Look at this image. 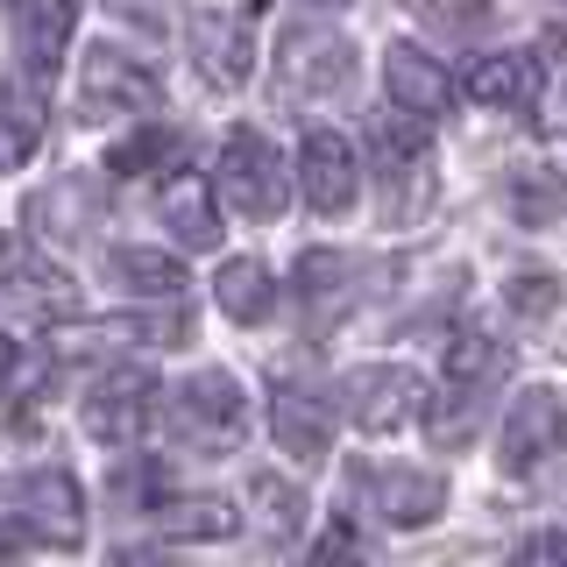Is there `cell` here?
Returning <instances> with one entry per match:
<instances>
[{
    "mask_svg": "<svg viewBox=\"0 0 567 567\" xmlns=\"http://www.w3.org/2000/svg\"><path fill=\"white\" fill-rule=\"evenodd\" d=\"M291 177L284 171V150L262 128H235L220 142V171H213V192L241 213V220H277L284 199H291Z\"/></svg>",
    "mask_w": 567,
    "mask_h": 567,
    "instance_id": "1",
    "label": "cell"
},
{
    "mask_svg": "<svg viewBox=\"0 0 567 567\" xmlns=\"http://www.w3.org/2000/svg\"><path fill=\"white\" fill-rule=\"evenodd\" d=\"M171 433L199 454H227L248 440V390L227 369H199L171 390Z\"/></svg>",
    "mask_w": 567,
    "mask_h": 567,
    "instance_id": "2",
    "label": "cell"
},
{
    "mask_svg": "<svg viewBox=\"0 0 567 567\" xmlns=\"http://www.w3.org/2000/svg\"><path fill=\"white\" fill-rule=\"evenodd\" d=\"M164 106V79L121 43L85 50L79 64V121H150Z\"/></svg>",
    "mask_w": 567,
    "mask_h": 567,
    "instance_id": "3",
    "label": "cell"
},
{
    "mask_svg": "<svg viewBox=\"0 0 567 567\" xmlns=\"http://www.w3.org/2000/svg\"><path fill=\"white\" fill-rule=\"evenodd\" d=\"M496 454H504V475H518V483L560 475L567 468V404L554 398V390H525V398L504 412Z\"/></svg>",
    "mask_w": 567,
    "mask_h": 567,
    "instance_id": "4",
    "label": "cell"
},
{
    "mask_svg": "<svg viewBox=\"0 0 567 567\" xmlns=\"http://www.w3.org/2000/svg\"><path fill=\"white\" fill-rule=\"evenodd\" d=\"M0 511H8V525H22L29 539L64 546V554L85 539V496L64 468H29V475H14V483H0Z\"/></svg>",
    "mask_w": 567,
    "mask_h": 567,
    "instance_id": "5",
    "label": "cell"
},
{
    "mask_svg": "<svg viewBox=\"0 0 567 567\" xmlns=\"http://www.w3.org/2000/svg\"><path fill=\"white\" fill-rule=\"evenodd\" d=\"M150 412H156V377L142 362L106 369V377L85 390V433H93L100 447H128L142 425H150Z\"/></svg>",
    "mask_w": 567,
    "mask_h": 567,
    "instance_id": "6",
    "label": "cell"
},
{
    "mask_svg": "<svg viewBox=\"0 0 567 567\" xmlns=\"http://www.w3.org/2000/svg\"><path fill=\"white\" fill-rule=\"evenodd\" d=\"M341 404L362 433H398V425H412L425 412V383L398 362H369L341 383Z\"/></svg>",
    "mask_w": 567,
    "mask_h": 567,
    "instance_id": "7",
    "label": "cell"
},
{
    "mask_svg": "<svg viewBox=\"0 0 567 567\" xmlns=\"http://www.w3.org/2000/svg\"><path fill=\"white\" fill-rule=\"evenodd\" d=\"M298 192H306L312 213H348L354 192H362V164H354V142L341 128H312L298 142Z\"/></svg>",
    "mask_w": 567,
    "mask_h": 567,
    "instance_id": "8",
    "label": "cell"
},
{
    "mask_svg": "<svg viewBox=\"0 0 567 567\" xmlns=\"http://www.w3.org/2000/svg\"><path fill=\"white\" fill-rule=\"evenodd\" d=\"M354 79V50L333 29H291L284 35V58H277V85L291 100H327Z\"/></svg>",
    "mask_w": 567,
    "mask_h": 567,
    "instance_id": "9",
    "label": "cell"
},
{
    "mask_svg": "<svg viewBox=\"0 0 567 567\" xmlns=\"http://www.w3.org/2000/svg\"><path fill=\"white\" fill-rule=\"evenodd\" d=\"M383 93H390V106L398 114H412V121H425L433 128L440 114L454 106V71L433 58V50H419V43H390L383 50Z\"/></svg>",
    "mask_w": 567,
    "mask_h": 567,
    "instance_id": "10",
    "label": "cell"
},
{
    "mask_svg": "<svg viewBox=\"0 0 567 567\" xmlns=\"http://www.w3.org/2000/svg\"><path fill=\"white\" fill-rule=\"evenodd\" d=\"M192 64H199L206 85H220V93H241L248 79H256V35H248L241 14H192Z\"/></svg>",
    "mask_w": 567,
    "mask_h": 567,
    "instance_id": "11",
    "label": "cell"
},
{
    "mask_svg": "<svg viewBox=\"0 0 567 567\" xmlns=\"http://www.w3.org/2000/svg\"><path fill=\"white\" fill-rule=\"evenodd\" d=\"M362 504L383 525H433L447 511V483L433 468H369L362 475Z\"/></svg>",
    "mask_w": 567,
    "mask_h": 567,
    "instance_id": "12",
    "label": "cell"
},
{
    "mask_svg": "<svg viewBox=\"0 0 567 567\" xmlns=\"http://www.w3.org/2000/svg\"><path fill=\"white\" fill-rule=\"evenodd\" d=\"M461 93H468L475 106H496V114H518V106H539L546 71H539L532 50H496V58H475L468 64Z\"/></svg>",
    "mask_w": 567,
    "mask_h": 567,
    "instance_id": "13",
    "label": "cell"
},
{
    "mask_svg": "<svg viewBox=\"0 0 567 567\" xmlns=\"http://www.w3.org/2000/svg\"><path fill=\"white\" fill-rule=\"evenodd\" d=\"M0 306L29 312V319H71L79 312V284H71L50 256H14L0 270Z\"/></svg>",
    "mask_w": 567,
    "mask_h": 567,
    "instance_id": "14",
    "label": "cell"
},
{
    "mask_svg": "<svg viewBox=\"0 0 567 567\" xmlns=\"http://www.w3.org/2000/svg\"><path fill=\"white\" fill-rule=\"evenodd\" d=\"M43 135H50V93H43V79L14 71L0 85V171H22L43 150Z\"/></svg>",
    "mask_w": 567,
    "mask_h": 567,
    "instance_id": "15",
    "label": "cell"
},
{
    "mask_svg": "<svg viewBox=\"0 0 567 567\" xmlns=\"http://www.w3.org/2000/svg\"><path fill=\"white\" fill-rule=\"evenodd\" d=\"M71 35H79V0H22V8H14V50H22L29 79H50V71H58Z\"/></svg>",
    "mask_w": 567,
    "mask_h": 567,
    "instance_id": "16",
    "label": "cell"
},
{
    "mask_svg": "<svg viewBox=\"0 0 567 567\" xmlns=\"http://www.w3.org/2000/svg\"><path fill=\"white\" fill-rule=\"evenodd\" d=\"M270 433H277V447L291 454V461H327V447H333L327 404H319L312 390H298V383H277V398H270Z\"/></svg>",
    "mask_w": 567,
    "mask_h": 567,
    "instance_id": "17",
    "label": "cell"
},
{
    "mask_svg": "<svg viewBox=\"0 0 567 567\" xmlns=\"http://www.w3.org/2000/svg\"><path fill=\"white\" fill-rule=\"evenodd\" d=\"M106 277L128 298H150V306H164V312L185 298V262H177L171 248H114V256H106Z\"/></svg>",
    "mask_w": 567,
    "mask_h": 567,
    "instance_id": "18",
    "label": "cell"
},
{
    "mask_svg": "<svg viewBox=\"0 0 567 567\" xmlns=\"http://www.w3.org/2000/svg\"><path fill=\"white\" fill-rule=\"evenodd\" d=\"M213 298H220V312L235 319V327H262V319L277 312V284H270V270H262L256 256L220 262V277H213Z\"/></svg>",
    "mask_w": 567,
    "mask_h": 567,
    "instance_id": "19",
    "label": "cell"
},
{
    "mask_svg": "<svg viewBox=\"0 0 567 567\" xmlns=\"http://www.w3.org/2000/svg\"><path fill=\"white\" fill-rule=\"evenodd\" d=\"M164 227H171L177 248H213V241H220V206H213V185H199V177H171Z\"/></svg>",
    "mask_w": 567,
    "mask_h": 567,
    "instance_id": "20",
    "label": "cell"
},
{
    "mask_svg": "<svg viewBox=\"0 0 567 567\" xmlns=\"http://www.w3.org/2000/svg\"><path fill=\"white\" fill-rule=\"evenodd\" d=\"M496 377H504V341L483 333V327L454 333V348H447V390L454 398H483Z\"/></svg>",
    "mask_w": 567,
    "mask_h": 567,
    "instance_id": "21",
    "label": "cell"
},
{
    "mask_svg": "<svg viewBox=\"0 0 567 567\" xmlns=\"http://www.w3.org/2000/svg\"><path fill=\"white\" fill-rule=\"evenodd\" d=\"M511 213L525 227H560L567 220V171H554V164L511 171Z\"/></svg>",
    "mask_w": 567,
    "mask_h": 567,
    "instance_id": "22",
    "label": "cell"
},
{
    "mask_svg": "<svg viewBox=\"0 0 567 567\" xmlns=\"http://www.w3.org/2000/svg\"><path fill=\"white\" fill-rule=\"evenodd\" d=\"M164 532L171 539H227V532L241 525V511L227 504V496H164Z\"/></svg>",
    "mask_w": 567,
    "mask_h": 567,
    "instance_id": "23",
    "label": "cell"
},
{
    "mask_svg": "<svg viewBox=\"0 0 567 567\" xmlns=\"http://www.w3.org/2000/svg\"><path fill=\"white\" fill-rule=\"evenodd\" d=\"M348 262L333 256V248H312V256H298V298H306V312L312 319H333L348 306Z\"/></svg>",
    "mask_w": 567,
    "mask_h": 567,
    "instance_id": "24",
    "label": "cell"
},
{
    "mask_svg": "<svg viewBox=\"0 0 567 567\" xmlns=\"http://www.w3.org/2000/svg\"><path fill=\"white\" fill-rule=\"evenodd\" d=\"M177 164V135L164 121H142L128 142H114V156H106V171L114 177H150V171H171Z\"/></svg>",
    "mask_w": 567,
    "mask_h": 567,
    "instance_id": "25",
    "label": "cell"
},
{
    "mask_svg": "<svg viewBox=\"0 0 567 567\" xmlns=\"http://www.w3.org/2000/svg\"><path fill=\"white\" fill-rule=\"evenodd\" d=\"M248 496H256V511H262V532H298V518H306V496H298L291 483H277V475H256L248 483Z\"/></svg>",
    "mask_w": 567,
    "mask_h": 567,
    "instance_id": "26",
    "label": "cell"
},
{
    "mask_svg": "<svg viewBox=\"0 0 567 567\" xmlns=\"http://www.w3.org/2000/svg\"><path fill=\"white\" fill-rule=\"evenodd\" d=\"M504 298H511V312H518V319H546V312L560 306V284L546 277V270H518Z\"/></svg>",
    "mask_w": 567,
    "mask_h": 567,
    "instance_id": "27",
    "label": "cell"
},
{
    "mask_svg": "<svg viewBox=\"0 0 567 567\" xmlns=\"http://www.w3.org/2000/svg\"><path fill=\"white\" fill-rule=\"evenodd\" d=\"M306 567H369V546H362V532L354 525H327L319 532V546H312V560Z\"/></svg>",
    "mask_w": 567,
    "mask_h": 567,
    "instance_id": "28",
    "label": "cell"
},
{
    "mask_svg": "<svg viewBox=\"0 0 567 567\" xmlns=\"http://www.w3.org/2000/svg\"><path fill=\"white\" fill-rule=\"evenodd\" d=\"M511 567H567V532H532L511 554Z\"/></svg>",
    "mask_w": 567,
    "mask_h": 567,
    "instance_id": "29",
    "label": "cell"
},
{
    "mask_svg": "<svg viewBox=\"0 0 567 567\" xmlns=\"http://www.w3.org/2000/svg\"><path fill=\"white\" fill-rule=\"evenodd\" d=\"M539 135H567V64L546 79V93H539Z\"/></svg>",
    "mask_w": 567,
    "mask_h": 567,
    "instance_id": "30",
    "label": "cell"
},
{
    "mask_svg": "<svg viewBox=\"0 0 567 567\" xmlns=\"http://www.w3.org/2000/svg\"><path fill=\"white\" fill-rule=\"evenodd\" d=\"M22 377H29L22 341H14V333H0V398H8V390H22Z\"/></svg>",
    "mask_w": 567,
    "mask_h": 567,
    "instance_id": "31",
    "label": "cell"
},
{
    "mask_svg": "<svg viewBox=\"0 0 567 567\" xmlns=\"http://www.w3.org/2000/svg\"><path fill=\"white\" fill-rule=\"evenodd\" d=\"M312 8H348V0H312Z\"/></svg>",
    "mask_w": 567,
    "mask_h": 567,
    "instance_id": "32",
    "label": "cell"
},
{
    "mask_svg": "<svg viewBox=\"0 0 567 567\" xmlns=\"http://www.w3.org/2000/svg\"><path fill=\"white\" fill-rule=\"evenodd\" d=\"M14 8H22V0H14Z\"/></svg>",
    "mask_w": 567,
    "mask_h": 567,
    "instance_id": "33",
    "label": "cell"
}]
</instances>
